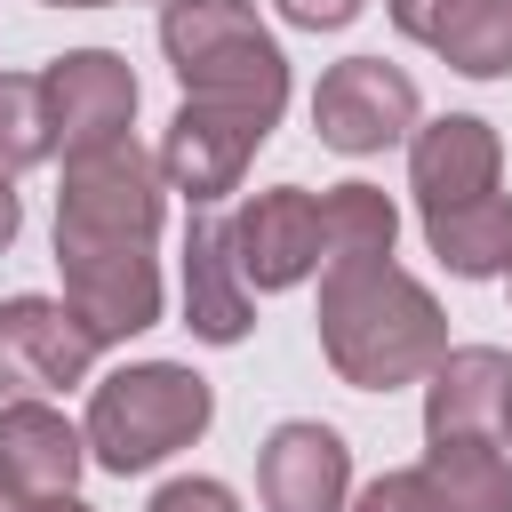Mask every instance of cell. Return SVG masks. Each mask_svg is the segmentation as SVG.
<instances>
[{"label": "cell", "mask_w": 512, "mask_h": 512, "mask_svg": "<svg viewBox=\"0 0 512 512\" xmlns=\"http://www.w3.org/2000/svg\"><path fill=\"white\" fill-rule=\"evenodd\" d=\"M152 512H232V504H224V488H208V480H176Z\"/></svg>", "instance_id": "9"}, {"label": "cell", "mask_w": 512, "mask_h": 512, "mask_svg": "<svg viewBox=\"0 0 512 512\" xmlns=\"http://www.w3.org/2000/svg\"><path fill=\"white\" fill-rule=\"evenodd\" d=\"M192 320L216 344H232L248 328L240 320V296L224 288V224H192Z\"/></svg>", "instance_id": "7"}, {"label": "cell", "mask_w": 512, "mask_h": 512, "mask_svg": "<svg viewBox=\"0 0 512 512\" xmlns=\"http://www.w3.org/2000/svg\"><path fill=\"white\" fill-rule=\"evenodd\" d=\"M64 320H72V312H56V304H40V296L8 304V312H0V384H64V376L88 360V336L64 328Z\"/></svg>", "instance_id": "3"}, {"label": "cell", "mask_w": 512, "mask_h": 512, "mask_svg": "<svg viewBox=\"0 0 512 512\" xmlns=\"http://www.w3.org/2000/svg\"><path fill=\"white\" fill-rule=\"evenodd\" d=\"M48 512H80V504H48Z\"/></svg>", "instance_id": "10"}, {"label": "cell", "mask_w": 512, "mask_h": 512, "mask_svg": "<svg viewBox=\"0 0 512 512\" xmlns=\"http://www.w3.org/2000/svg\"><path fill=\"white\" fill-rule=\"evenodd\" d=\"M0 472L8 480H40V488L72 480V432L56 416H40V408L0 416Z\"/></svg>", "instance_id": "6"}, {"label": "cell", "mask_w": 512, "mask_h": 512, "mask_svg": "<svg viewBox=\"0 0 512 512\" xmlns=\"http://www.w3.org/2000/svg\"><path fill=\"white\" fill-rule=\"evenodd\" d=\"M296 224H312V208H304L296 192L248 208V224H240V248H248L240 264H248V280H296V272H304V240H296Z\"/></svg>", "instance_id": "5"}, {"label": "cell", "mask_w": 512, "mask_h": 512, "mask_svg": "<svg viewBox=\"0 0 512 512\" xmlns=\"http://www.w3.org/2000/svg\"><path fill=\"white\" fill-rule=\"evenodd\" d=\"M32 104V80H0V160H32V144L16 136V112Z\"/></svg>", "instance_id": "8"}, {"label": "cell", "mask_w": 512, "mask_h": 512, "mask_svg": "<svg viewBox=\"0 0 512 512\" xmlns=\"http://www.w3.org/2000/svg\"><path fill=\"white\" fill-rule=\"evenodd\" d=\"M200 424H208V392H200V376H176V368H136L120 384H104V400H96V440H104L112 472L152 464L160 448H176Z\"/></svg>", "instance_id": "1"}, {"label": "cell", "mask_w": 512, "mask_h": 512, "mask_svg": "<svg viewBox=\"0 0 512 512\" xmlns=\"http://www.w3.org/2000/svg\"><path fill=\"white\" fill-rule=\"evenodd\" d=\"M408 104H416V96H408L400 72H384V64H344V72L320 88V136L344 144V152H368V144L400 136Z\"/></svg>", "instance_id": "2"}, {"label": "cell", "mask_w": 512, "mask_h": 512, "mask_svg": "<svg viewBox=\"0 0 512 512\" xmlns=\"http://www.w3.org/2000/svg\"><path fill=\"white\" fill-rule=\"evenodd\" d=\"M264 488H272V512H328L336 488H344V448L336 432L320 424H288L264 456Z\"/></svg>", "instance_id": "4"}]
</instances>
